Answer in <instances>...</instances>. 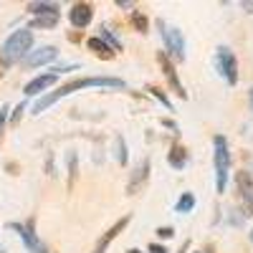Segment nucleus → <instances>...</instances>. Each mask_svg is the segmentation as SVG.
Listing matches in <instances>:
<instances>
[{"instance_id": "12", "label": "nucleus", "mask_w": 253, "mask_h": 253, "mask_svg": "<svg viewBox=\"0 0 253 253\" xmlns=\"http://www.w3.org/2000/svg\"><path fill=\"white\" fill-rule=\"evenodd\" d=\"M58 56V51H56V46H41V48H36V51H31L23 61H26V66H31V69H36V66H46V63H51L53 58Z\"/></svg>"}, {"instance_id": "19", "label": "nucleus", "mask_w": 253, "mask_h": 253, "mask_svg": "<svg viewBox=\"0 0 253 253\" xmlns=\"http://www.w3.org/2000/svg\"><path fill=\"white\" fill-rule=\"evenodd\" d=\"M132 26H134V31L147 33V28H150V20H147V15H144L142 10H132Z\"/></svg>"}, {"instance_id": "20", "label": "nucleus", "mask_w": 253, "mask_h": 253, "mask_svg": "<svg viewBox=\"0 0 253 253\" xmlns=\"http://www.w3.org/2000/svg\"><path fill=\"white\" fill-rule=\"evenodd\" d=\"M195 208V195L193 193H182L177 200V213H190Z\"/></svg>"}, {"instance_id": "31", "label": "nucleus", "mask_w": 253, "mask_h": 253, "mask_svg": "<svg viewBox=\"0 0 253 253\" xmlns=\"http://www.w3.org/2000/svg\"><path fill=\"white\" fill-rule=\"evenodd\" d=\"M203 253H215V248H213V246H205V251H203Z\"/></svg>"}, {"instance_id": "22", "label": "nucleus", "mask_w": 253, "mask_h": 253, "mask_svg": "<svg viewBox=\"0 0 253 253\" xmlns=\"http://www.w3.org/2000/svg\"><path fill=\"white\" fill-rule=\"evenodd\" d=\"M126 160H129V155H126V144H124L122 137H117V162L126 165Z\"/></svg>"}, {"instance_id": "2", "label": "nucleus", "mask_w": 253, "mask_h": 253, "mask_svg": "<svg viewBox=\"0 0 253 253\" xmlns=\"http://www.w3.org/2000/svg\"><path fill=\"white\" fill-rule=\"evenodd\" d=\"M33 48V33L31 28H20V31H13L5 41L3 46H0V58H3L8 66L15 61H23Z\"/></svg>"}, {"instance_id": "4", "label": "nucleus", "mask_w": 253, "mask_h": 253, "mask_svg": "<svg viewBox=\"0 0 253 253\" xmlns=\"http://www.w3.org/2000/svg\"><path fill=\"white\" fill-rule=\"evenodd\" d=\"M157 28H160V36L165 41V48L175 61H185V38H182V31H177L175 26L165 23V20H157Z\"/></svg>"}, {"instance_id": "27", "label": "nucleus", "mask_w": 253, "mask_h": 253, "mask_svg": "<svg viewBox=\"0 0 253 253\" xmlns=\"http://www.w3.org/2000/svg\"><path fill=\"white\" fill-rule=\"evenodd\" d=\"M147 251H150V253H167V248L160 246V243H150V246H147Z\"/></svg>"}, {"instance_id": "30", "label": "nucleus", "mask_w": 253, "mask_h": 253, "mask_svg": "<svg viewBox=\"0 0 253 253\" xmlns=\"http://www.w3.org/2000/svg\"><path fill=\"white\" fill-rule=\"evenodd\" d=\"M243 8H246L248 13H253V3H243Z\"/></svg>"}, {"instance_id": "9", "label": "nucleus", "mask_w": 253, "mask_h": 253, "mask_svg": "<svg viewBox=\"0 0 253 253\" xmlns=\"http://www.w3.org/2000/svg\"><path fill=\"white\" fill-rule=\"evenodd\" d=\"M157 63H160V69H162V74H165L167 84H170V89H172L180 99H187V91H185V86H182L180 79H177V71H175V66H172L170 56H167L165 51H157Z\"/></svg>"}, {"instance_id": "15", "label": "nucleus", "mask_w": 253, "mask_h": 253, "mask_svg": "<svg viewBox=\"0 0 253 253\" xmlns=\"http://www.w3.org/2000/svg\"><path fill=\"white\" fill-rule=\"evenodd\" d=\"M167 162H170V167H175V170H182L187 165V150L182 144H175L170 150V155H167Z\"/></svg>"}, {"instance_id": "34", "label": "nucleus", "mask_w": 253, "mask_h": 253, "mask_svg": "<svg viewBox=\"0 0 253 253\" xmlns=\"http://www.w3.org/2000/svg\"><path fill=\"white\" fill-rule=\"evenodd\" d=\"M251 243H253V230H251Z\"/></svg>"}, {"instance_id": "6", "label": "nucleus", "mask_w": 253, "mask_h": 253, "mask_svg": "<svg viewBox=\"0 0 253 253\" xmlns=\"http://www.w3.org/2000/svg\"><path fill=\"white\" fill-rule=\"evenodd\" d=\"M8 228L15 230V233L20 236V241L26 243V248H28L31 253H48L46 246L41 243V238L36 236V220H33V218H31L28 223H8Z\"/></svg>"}, {"instance_id": "18", "label": "nucleus", "mask_w": 253, "mask_h": 253, "mask_svg": "<svg viewBox=\"0 0 253 253\" xmlns=\"http://www.w3.org/2000/svg\"><path fill=\"white\" fill-rule=\"evenodd\" d=\"M58 26V15H41V18H33L31 28H56Z\"/></svg>"}, {"instance_id": "3", "label": "nucleus", "mask_w": 253, "mask_h": 253, "mask_svg": "<svg viewBox=\"0 0 253 253\" xmlns=\"http://www.w3.org/2000/svg\"><path fill=\"white\" fill-rule=\"evenodd\" d=\"M213 167H215V190L223 195L228 185V172H230V150L223 134L213 137Z\"/></svg>"}, {"instance_id": "5", "label": "nucleus", "mask_w": 253, "mask_h": 253, "mask_svg": "<svg viewBox=\"0 0 253 253\" xmlns=\"http://www.w3.org/2000/svg\"><path fill=\"white\" fill-rule=\"evenodd\" d=\"M215 69H218V74L230 84V86L238 84V58H236V53L230 51L228 46H220L215 51Z\"/></svg>"}, {"instance_id": "33", "label": "nucleus", "mask_w": 253, "mask_h": 253, "mask_svg": "<svg viewBox=\"0 0 253 253\" xmlns=\"http://www.w3.org/2000/svg\"><path fill=\"white\" fill-rule=\"evenodd\" d=\"M126 253H142L139 248H129V251H126Z\"/></svg>"}, {"instance_id": "28", "label": "nucleus", "mask_w": 253, "mask_h": 253, "mask_svg": "<svg viewBox=\"0 0 253 253\" xmlns=\"http://www.w3.org/2000/svg\"><path fill=\"white\" fill-rule=\"evenodd\" d=\"M119 8H134V3H129V0H117Z\"/></svg>"}, {"instance_id": "10", "label": "nucleus", "mask_w": 253, "mask_h": 253, "mask_svg": "<svg viewBox=\"0 0 253 253\" xmlns=\"http://www.w3.org/2000/svg\"><path fill=\"white\" fill-rule=\"evenodd\" d=\"M94 18V5L91 3H74L69 10V20L74 28H86Z\"/></svg>"}, {"instance_id": "25", "label": "nucleus", "mask_w": 253, "mask_h": 253, "mask_svg": "<svg viewBox=\"0 0 253 253\" xmlns=\"http://www.w3.org/2000/svg\"><path fill=\"white\" fill-rule=\"evenodd\" d=\"M5 119H8V107L3 104V107H0V137H3V126H5Z\"/></svg>"}, {"instance_id": "29", "label": "nucleus", "mask_w": 253, "mask_h": 253, "mask_svg": "<svg viewBox=\"0 0 253 253\" xmlns=\"http://www.w3.org/2000/svg\"><path fill=\"white\" fill-rule=\"evenodd\" d=\"M5 71H8V63L0 58V76H5Z\"/></svg>"}, {"instance_id": "32", "label": "nucleus", "mask_w": 253, "mask_h": 253, "mask_svg": "<svg viewBox=\"0 0 253 253\" xmlns=\"http://www.w3.org/2000/svg\"><path fill=\"white\" fill-rule=\"evenodd\" d=\"M248 99H251V109H253V86H251V91H248Z\"/></svg>"}, {"instance_id": "1", "label": "nucleus", "mask_w": 253, "mask_h": 253, "mask_svg": "<svg viewBox=\"0 0 253 253\" xmlns=\"http://www.w3.org/2000/svg\"><path fill=\"white\" fill-rule=\"evenodd\" d=\"M91 86H104V89H124L126 84L122 81V79H117V76H84V79H74V81H69V84H63L61 89H56V91H51V94H46V96H41L36 104H33V114H41V112H46L51 104H56L58 99H63V96H69V94H74V91H81V89H91Z\"/></svg>"}, {"instance_id": "13", "label": "nucleus", "mask_w": 253, "mask_h": 253, "mask_svg": "<svg viewBox=\"0 0 253 253\" xmlns=\"http://www.w3.org/2000/svg\"><path fill=\"white\" fill-rule=\"evenodd\" d=\"M126 223H129V215H124L122 220H117V223H114V225H112V228L107 230V233H104V236H101V241L96 243V248H94V253H107V248H109V243H112V241H114V238H117V236L122 233V230L126 228Z\"/></svg>"}, {"instance_id": "14", "label": "nucleus", "mask_w": 253, "mask_h": 253, "mask_svg": "<svg viewBox=\"0 0 253 253\" xmlns=\"http://www.w3.org/2000/svg\"><path fill=\"white\" fill-rule=\"evenodd\" d=\"M86 46H89V51H91L94 56H99V58H104V61H112V58H114V51H112L107 43H104L99 36H96V38H89Z\"/></svg>"}, {"instance_id": "17", "label": "nucleus", "mask_w": 253, "mask_h": 253, "mask_svg": "<svg viewBox=\"0 0 253 253\" xmlns=\"http://www.w3.org/2000/svg\"><path fill=\"white\" fill-rule=\"evenodd\" d=\"M99 38H101L104 43H107V46H109L114 53H117V51H122V41H119V38H117V36H114V33H112L107 26H101V28H99Z\"/></svg>"}, {"instance_id": "8", "label": "nucleus", "mask_w": 253, "mask_h": 253, "mask_svg": "<svg viewBox=\"0 0 253 253\" xmlns=\"http://www.w3.org/2000/svg\"><path fill=\"white\" fill-rule=\"evenodd\" d=\"M76 66H61V69H53V71H48V74H41V76H36V79H31L28 84H26V96H36V94H41V91H46L51 84H56L58 81V76L61 74H66V71H74Z\"/></svg>"}, {"instance_id": "26", "label": "nucleus", "mask_w": 253, "mask_h": 253, "mask_svg": "<svg viewBox=\"0 0 253 253\" xmlns=\"http://www.w3.org/2000/svg\"><path fill=\"white\" fill-rule=\"evenodd\" d=\"M23 109H26V104H18V107H15V112H13V117H10L13 124H18V119H20V114H23Z\"/></svg>"}, {"instance_id": "11", "label": "nucleus", "mask_w": 253, "mask_h": 253, "mask_svg": "<svg viewBox=\"0 0 253 253\" xmlns=\"http://www.w3.org/2000/svg\"><path fill=\"white\" fill-rule=\"evenodd\" d=\"M147 177H150V160H142V162L134 167L129 185H126V195H137L139 190L147 185Z\"/></svg>"}, {"instance_id": "23", "label": "nucleus", "mask_w": 253, "mask_h": 253, "mask_svg": "<svg viewBox=\"0 0 253 253\" xmlns=\"http://www.w3.org/2000/svg\"><path fill=\"white\" fill-rule=\"evenodd\" d=\"M147 91H150V94H152L155 99H160V101L165 104V109H170V112H172V104H170V99L165 96V91H162V89H157V86H150V89H147Z\"/></svg>"}, {"instance_id": "7", "label": "nucleus", "mask_w": 253, "mask_h": 253, "mask_svg": "<svg viewBox=\"0 0 253 253\" xmlns=\"http://www.w3.org/2000/svg\"><path fill=\"white\" fill-rule=\"evenodd\" d=\"M236 193L243 205V215L251 218L253 215V177H251V172H246V170L236 172Z\"/></svg>"}, {"instance_id": "24", "label": "nucleus", "mask_w": 253, "mask_h": 253, "mask_svg": "<svg viewBox=\"0 0 253 253\" xmlns=\"http://www.w3.org/2000/svg\"><path fill=\"white\" fill-rule=\"evenodd\" d=\"M157 236H160V238H172L175 230H172L170 225H165V228H157Z\"/></svg>"}, {"instance_id": "16", "label": "nucleus", "mask_w": 253, "mask_h": 253, "mask_svg": "<svg viewBox=\"0 0 253 253\" xmlns=\"http://www.w3.org/2000/svg\"><path fill=\"white\" fill-rule=\"evenodd\" d=\"M28 13H33L36 18H41V15H58V5L56 3H28Z\"/></svg>"}, {"instance_id": "21", "label": "nucleus", "mask_w": 253, "mask_h": 253, "mask_svg": "<svg viewBox=\"0 0 253 253\" xmlns=\"http://www.w3.org/2000/svg\"><path fill=\"white\" fill-rule=\"evenodd\" d=\"M76 175H79V167H76V155H74V152H69V187H74Z\"/></svg>"}]
</instances>
